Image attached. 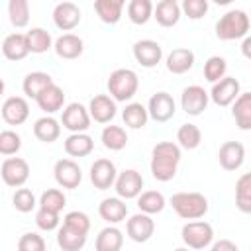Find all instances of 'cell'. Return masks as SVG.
Segmentation results:
<instances>
[{
    "label": "cell",
    "mask_w": 251,
    "mask_h": 251,
    "mask_svg": "<svg viewBox=\"0 0 251 251\" xmlns=\"http://www.w3.org/2000/svg\"><path fill=\"white\" fill-rule=\"evenodd\" d=\"M8 18L14 27H25L29 24V2L27 0H10L8 2Z\"/></svg>",
    "instance_id": "obj_40"
},
{
    "label": "cell",
    "mask_w": 251,
    "mask_h": 251,
    "mask_svg": "<svg viewBox=\"0 0 251 251\" xmlns=\"http://www.w3.org/2000/svg\"><path fill=\"white\" fill-rule=\"evenodd\" d=\"M61 126L65 129H69L71 133H86V129L90 127L88 110L78 102L67 104L61 114Z\"/></svg>",
    "instance_id": "obj_6"
},
{
    "label": "cell",
    "mask_w": 251,
    "mask_h": 251,
    "mask_svg": "<svg viewBox=\"0 0 251 251\" xmlns=\"http://www.w3.org/2000/svg\"><path fill=\"white\" fill-rule=\"evenodd\" d=\"M94 149V139L88 133H71L65 139V153L69 157H86Z\"/></svg>",
    "instance_id": "obj_29"
},
{
    "label": "cell",
    "mask_w": 251,
    "mask_h": 251,
    "mask_svg": "<svg viewBox=\"0 0 251 251\" xmlns=\"http://www.w3.org/2000/svg\"><path fill=\"white\" fill-rule=\"evenodd\" d=\"M133 57L135 61L145 67V69H151V67H157L163 59V49L157 41L153 39H139L133 43Z\"/></svg>",
    "instance_id": "obj_15"
},
{
    "label": "cell",
    "mask_w": 251,
    "mask_h": 251,
    "mask_svg": "<svg viewBox=\"0 0 251 251\" xmlns=\"http://www.w3.org/2000/svg\"><path fill=\"white\" fill-rule=\"evenodd\" d=\"M210 251H239V247L233 241H229V239H220V241H216L212 245Z\"/></svg>",
    "instance_id": "obj_49"
},
{
    "label": "cell",
    "mask_w": 251,
    "mask_h": 251,
    "mask_svg": "<svg viewBox=\"0 0 251 251\" xmlns=\"http://www.w3.org/2000/svg\"><path fill=\"white\" fill-rule=\"evenodd\" d=\"M169 202L182 220H200L208 212V198L200 192H176Z\"/></svg>",
    "instance_id": "obj_4"
},
{
    "label": "cell",
    "mask_w": 251,
    "mask_h": 251,
    "mask_svg": "<svg viewBox=\"0 0 251 251\" xmlns=\"http://www.w3.org/2000/svg\"><path fill=\"white\" fill-rule=\"evenodd\" d=\"M122 118H124V124L131 129H141L145 127L149 116H147V108L139 102H129L126 104L124 112H122Z\"/></svg>",
    "instance_id": "obj_36"
},
{
    "label": "cell",
    "mask_w": 251,
    "mask_h": 251,
    "mask_svg": "<svg viewBox=\"0 0 251 251\" xmlns=\"http://www.w3.org/2000/svg\"><path fill=\"white\" fill-rule=\"evenodd\" d=\"M114 188H116L118 198H122V200L137 198L143 188V176L135 169H126V171L118 173V176L114 180Z\"/></svg>",
    "instance_id": "obj_9"
},
{
    "label": "cell",
    "mask_w": 251,
    "mask_h": 251,
    "mask_svg": "<svg viewBox=\"0 0 251 251\" xmlns=\"http://www.w3.org/2000/svg\"><path fill=\"white\" fill-rule=\"evenodd\" d=\"M2 53L8 61H22L29 55V49H27V41H25V33H10L4 37L2 41Z\"/></svg>",
    "instance_id": "obj_23"
},
{
    "label": "cell",
    "mask_w": 251,
    "mask_h": 251,
    "mask_svg": "<svg viewBox=\"0 0 251 251\" xmlns=\"http://www.w3.org/2000/svg\"><path fill=\"white\" fill-rule=\"evenodd\" d=\"M210 96L200 84H190L180 94V108L188 116H200L208 108Z\"/></svg>",
    "instance_id": "obj_10"
},
{
    "label": "cell",
    "mask_w": 251,
    "mask_h": 251,
    "mask_svg": "<svg viewBox=\"0 0 251 251\" xmlns=\"http://www.w3.org/2000/svg\"><path fill=\"white\" fill-rule=\"evenodd\" d=\"M53 84V78L49 73H43V71H33L29 75H25L24 82H22V88H24V94L27 98H37L45 88H49Z\"/></svg>",
    "instance_id": "obj_28"
},
{
    "label": "cell",
    "mask_w": 251,
    "mask_h": 251,
    "mask_svg": "<svg viewBox=\"0 0 251 251\" xmlns=\"http://www.w3.org/2000/svg\"><path fill=\"white\" fill-rule=\"evenodd\" d=\"M218 161L226 171H237L245 161V147L239 141H226L218 151Z\"/></svg>",
    "instance_id": "obj_19"
},
{
    "label": "cell",
    "mask_w": 251,
    "mask_h": 251,
    "mask_svg": "<svg viewBox=\"0 0 251 251\" xmlns=\"http://www.w3.org/2000/svg\"><path fill=\"white\" fill-rule=\"evenodd\" d=\"M86 243V233L75 231L67 226H61L57 231V245L63 251H80Z\"/></svg>",
    "instance_id": "obj_34"
},
{
    "label": "cell",
    "mask_w": 251,
    "mask_h": 251,
    "mask_svg": "<svg viewBox=\"0 0 251 251\" xmlns=\"http://www.w3.org/2000/svg\"><path fill=\"white\" fill-rule=\"evenodd\" d=\"M12 204H14V208L18 212L27 214L37 206V200H35V194L29 188H18L14 192V196H12Z\"/></svg>",
    "instance_id": "obj_43"
},
{
    "label": "cell",
    "mask_w": 251,
    "mask_h": 251,
    "mask_svg": "<svg viewBox=\"0 0 251 251\" xmlns=\"http://www.w3.org/2000/svg\"><path fill=\"white\" fill-rule=\"evenodd\" d=\"M53 24L61 31H71L80 24V8L75 2H59L53 8Z\"/></svg>",
    "instance_id": "obj_17"
},
{
    "label": "cell",
    "mask_w": 251,
    "mask_h": 251,
    "mask_svg": "<svg viewBox=\"0 0 251 251\" xmlns=\"http://www.w3.org/2000/svg\"><path fill=\"white\" fill-rule=\"evenodd\" d=\"M235 204L239 212L251 214V175L243 173L235 182Z\"/></svg>",
    "instance_id": "obj_38"
},
{
    "label": "cell",
    "mask_w": 251,
    "mask_h": 251,
    "mask_svg": "<svg viewBox=\"0 0 251 251\" xmlns=\"http://www.w3.org/2000/svg\"><path fill=\"white\" fill-rule=\"evenodd\" d=\"M176 141H178V147L182 149H188V151L196 149L202 143V131L194 124H182L176 131Z\"/></svg>",
    "instance_id": "obj_39"
},
{
    "label": "cell",
    "mask_w": 251,
    "mask_h": 251,
    "mask_svg": "<svg viewBox=\"0 0 251 251\" xmlns=\"http://www.w3.org/2000/svg\"><path fill=\"white\" fill-rule=\"evenodd\" d=\"M100 141L110 151H122L127 145V133L122 126H106L100 133Z\"/></svg>",
    "instance_id": "obj_35"
},
{
    "label": "cell",
    "mask_w": 251,
    "mask_h": 251,
    "mask_svg": "<svg viewBox=\"0 0 251 251\" xmlns=\"http://www.w3.org/2000/svg\"><path fill=\"white\" fill-rule=\"evenodd\" d=\"M249 47H251V37H245V41H243V47H241L245 57H249V55H251V53H249Z\"/></svg>",
    "instance_id": "obj_50"
},
{
    "label": "cell",
    "mask_w": 251,
    "mask_h": 251,
    "mask_svg": "<svg viewBox=\"0 0 251 251\" xmlns=\"http://www.w3.org/2000/svg\"><path fill=\"white\" fill-rule=\"evenodd\" d=\"M20 149H22V137H20L16 131H12V129L0 131V153H2V155L12 157V155H16Z\"/></svg>",
    "instance_id": "obj_44"
},
{
    "label": "cell",
    "mask_w": 251,
    "mask_h": 251,
    "mask_svg": "<svg viewBox=\"0 0 251 251\" xmlns=\"http://www.w3.org/2000/svg\"><path fill=\"white\" fill-rule=\"evenodd\" d=\"M167 69L173 75H184L194 65V53L188 47H176L167 55Z\"/></svg>",
    "instance_id": "obj_25"
},
{
    "label": "cell",
    "mask_w": 251,
    "mask_h": 251,
    "mask_svg": "<svg viewBox=\"0 0 251 251\" xmlns=\"http://www.w3.org/2000/svg\"><path fill=\"white\" fill-rule=\"evenodd\" d=\"M180 6L176 0H161L157 6H153V18L163 27H173L180 20Z\"/></svg>",
    "instance_id": "obj_24"
},
{
    "label": "cell",
    "mask_w": 251,
    "mask_h": 251,
    "mask_svg": "<svg viewBox=\"0 0 251 251\" xmlns=\"http://www.w3.org/2000/svg\"><path fill=\"white\" fill-rule=\"evenodd\" d=\"M126 231H127V237L135 243H145L153 237L155 233V222L151 216L147 214H133L127 224H126Z\"/></svg>",
    "instance_id": "obj_13"
},
{
    "label": "cell",
    "mask_w": 251,
    "mask_h": 251,
    "mask_svg": "<svg viewBox=\"0 0 251 251\" xmlns=\"http://www.w3.org/2000/svg\"><path fill=\"white\" fill-rule=\"evenodd\" d=\"M249 16L243 10H229L216 22V35L222 41H233L247 37L249 31Z\"/></svg>",
    "instance_id": "obj_3"
},
{
    "label": "cell",
    "mask_w": 251,
    "mask_h": 251,
    "mask_svg": "<svg viewBox=\"0 0 251 251\" xmlns=\"http://www.w3.org/2000/svg\"><path fill=\"white\" fill-rule=\"evenodd\" d=\"M4 88H6V84H4V80H2V78H0V96H2V94H4Z\"/></svg>",
    "instance_id": "obj_51"
},
{
    "label": "cell",
    "mask_w": 251,
    "mask_h": 251,
    "mask_svg": "<svg viewBox=\"0 0 251 251\" xmlns=\"http://www.w3.org/2000/svg\"><path fill=\"white\" fill-rule=\"evenodd\" d=\"M176 112V104H175V98L169 94V92H155L151 98H149V104H147V116L159 124L163 122H169Z\"/></svg>",
    "instance_id": "obj_11"
},
{
    "label": "cell",
    "mask_w": 251,
    "mask_h": 251,
    "mask_svg": "<svg viewBox=\"0 0 251 251\" xmlns=\"http://www.w3.org/2000/svg\"><path fill=\"white\" fill-rule=\"evenodd\" d=\"M226 71H227V63L220 55H212L204 63V78L208 82H212V84L218 82V80H222L226 76Z\"/></svg>",
    "instance_id": "obj_41"
},
{
    "label": "cell",
    "mask_w": 251,
    "mask_h": 251,
    "mask_svg": "<svg viewBox=\"0 0 251 251\" xmlns=\"http://www.w3.org/2000/svg\"><path fill=\"white\" fill-rule=\"evenodd\" d=\"M98 214L104 222H108L110 226L114 224H120L126 220L127 216V204L126 200L118 198V196H112V198H104L100 204H98Z\"/></svg>",
    "instance_id": "obj_20"
},
{
    "label": "cell",
    "mask_w": 251,
    "mask_h": 251,
    "mask_svg": "<svg viewBox=\"0 0 251 251\" xmlns=\"http://www.w3.org/2000/svg\"><path fill=\"white\" fill-rule=\"evenodd\" d=\"M2 180L12 188H22L29 178V165L22 157H8L0 169Z\"/></svg>",
    "instance_id": "obj_7"
},
{
    "label": "cell",
    "mask_w": 251,
    "mask_h": 251,
    "mask_svg": "<svg viewBox=\"0 0 251 251\" xmlns=\"http://www.w3.org/2000/svg\"><path fill=\"white\" fill-rule=\"evenodd\" d=\"M182 241L188 249H204L212 243L214 239V229L208 222H200V220H194V222H186L182 226Z\"/></svg>",
    "instance_id": "obj_5"
},
{
    "label": "cell",
    "mask_w": 251,
    "mask_h": 251,
    "mask_svg": "<svg viewBox=\"0 0 251 251\" xmlns=\"http://www.w3.org/2000/svg\"><path fill=\"white\" fill-rule=\"evenodd\" d=\"M53 175L61 188H76L82 182V171L73 159H59L53 167Z\"/></svg>",
    "instance_id": "obj_12"
},
{
    "label": "cell",
    "mask_w": 251,
    "mask_h": 251,
    "mask_svg": "<svg viewBox=\"0 0 251 251\" xmlns=\"http://www.w3.org/2000/svg\"><path fill=\"white\" fill-rule=\"evenodd\" d=\"M35 224H37V227L43 229V231H53V229L59 227L61 218H59V214H55V212H49V210L39 208V210L35 212Z\"/></svg>",
    "instance_id": "obj_48"
},
{
    "label": "cell",
    "mask_w": 251,
    "mask_h": 251,
    "mask_svg": "<svg viewBox=\"0 0 251 251\" xmlns=\"http://www.w3.org/2000/svg\"><path fill=\"white\" fill-rule=\"evenodd\" d=\"M231 116L239 129H251V92H241L231 104Z\"/></svg>",
    "instance_id": "obj_26"
},
{
    "label": "cell",
    "mask_w": 251,
    "mask_h": 251,
    "mask_svg": "<svg viewBox=\"0 0 251 251\" xmlns=\"http://www.w3.org/2000/svg\"><path fill=\"white\" fill-rule=\"evenodd\" d=\"M180 163V147L173 141H161L151 151V175L161 182H169L176 175Z\"/></svg>",
    "instance_id": "obj_1"
},
{
    "label": "cell",
    "mask_w": 251,
    "mask_h": 251,
    "mask_svg": "<svg viewBox=\"0 0 251 251\" xmlns=\"http://www.w3.org/2000/svg\"><path fill=\"white\" fill-rule=\"evenodd\" d=\"M67 204V198L63 194L61 188H47L41 196H39V208L43 210H49V212H55L59 214Z\"/></svg>",
    "instance_id": "obj_42"
},
{
    "label": "cell",
    "mask_w": 251,
    "mask_h": 251,
    "mask_svg": "<svg viewBox=\"0 0 251 251\" xmlns=\"http://www.w3.org/2000/svg\"><path fill=\"white\" fill-rule=\"evenodd\" d=\"M88 116L90 120L98 122V124H110L116 116V102L108 96V94H96L90 104H88Z\"/></svg>",
    "instance_id": "obj_18"
},
{
    "label": "cell",
    "mask_w": 251,
    "mask_h": 251,
    "mask_svg": "<svg viewBox=\"0 0 251 251\" xmlns=\"http://www.w3.org/2000/svg\"><path fill=\"white\" fill-rule=\"evenodd\" d=\"M124 6H126L124 0H96L94 2V12L98 14V18L104 24L114 25V24L120 22L122 12H124Z\"/></svg>",
    "instance_id": "obj_30"
},
{
    "label": "cell",
    "mask_w": 251,
    "mask_h": 251,
    "mask_svg": "<svg viewBox=\"0 0 251 251\" xmlns=\"http://www.w3.org/2000/svg\"><path fill=\"white\" fill-rule=\"evenodd\" d=\"M116 176H118V171H116V165L110 159H96L90 167V182L98 190L112 188Z\"/></svg>",
    "instance_id": "obj_14"
},
{
    "label": "cell",
    "mask_w": 251,
    "mask_h": 251,
    "mask_svg": "<svg viewBox=\"0 0 251 251\" xmlns=\"http://www.w3.org/2000/svg\"><path fill=\"white\" fill-rule=\"evenodd\" d=\"M165 206H167V200L159 190H145L137 196V208L141 214L153 216V214L163 212Z\"/></svg>",
    "instance_id": "obj_33"
},
{
    "label": "cell",
    "mask_w": 251,
    "mask_h": 251,
    "mask_svg": "<svg viewBox=\"0 0 251 251\" xmlns=\"http://www.w3.org/2000/svg\"><path fill=\"white\" fill-rule=\"evenodd\" d=\"M208 8H210L208 0H184V2L180 4V12H184L190 20H200V18H204L206 12H208Z\"/></svg>",
    "instance_id": "obj_47"
},
{
    "label": "cell",
    "mask_w": 251,
    "mask_h": 251,
    "mask_svg": "<svg viewBox=\"0 0 251 251\" xmlns=\"http://www.w3.org/2000/svg\"><path fill=\"white\" fill-rule=\"evenodd\" d=\"M53 49H55V53H57L61 59H69V61H71V59H76V57L82 55L84 43H82V39H80L78 35H75V33H63L61 37L55 39Z\"/></svg>",
    "instance_id": "obj_21"
},
{
    "label": "cell",
    "mask_w": 251,
    "mask_h": 251,
    "mask_svg": "<svg viewBox=\"0 0 251 251\" xmlns=\"http://www.w3.org/2000/svg\"><path fill=\"white\" fill-rule=\"evenodd\" d=\"M25 41H27V49L29 53H35V55H41V53H47L51 47H53V37L47 29L43 27H31L27 33H25Z\"/></svg>",
    "instance_id": "obj_32"
},
{
    "label": "cell",
    "mask_w": 251,
    "mask_h": 251,
    "mask_svg": "<svg viewBox=\"0 0 251 251\" xmlns=\"http://www.w3.org/2000/svg\"><path fill=\"white\" fill-rule=\"evenodd\" d=\"M175 251H188V247H178V249H175Z\"/></svg>",
    "instance_id": "obj_52"
},
{
    "label": "cell",
    "mask_w": 251,
    "mask_h": 251,
    "mask_svg": "<svg viewBox=\"0 0 251 251\" xmlns=\"http://www.w3.org/2000/svg\"><path fill=\"white\" fill-rule=\"evenodd\" d=\"M18 251H47V245L39 233L29 231L18 239Z\"/></svg>",
    "instance_id": "obj_46"
},
{
    "label": "cell",
    "mask_w": 251,
    "mask_h": 251,
    "mask_svg": "<svg viewBox=\"0 0 251 251\" xmlns=\"http://www.w3.org/2000/svg\"><path fill=\"white\" fill-rule=\"evenodd\" d=\"M241 94V84L235 76H224L222 80L212 84V90L208 92V96L212 98V102L220 108L231 106L233 100Z\"/></svg>",
    "instance_id": "obj_8"
},
{
    "label": "cell",
    "mask_w": 251,
    "mask_h": 251,
    "mask_svg": "<svg viewBox=\"0 0 251 251\" xmlns=\"http://www.w3.org/2000/svg\"><path fill=\"white\" fill-rule=\"evenodd\" d=\"M106 86L114 102H129L137 94L139 78L137 73L131 69H116L110 73Z\"/></svg>",
    "instance_id": "obj_2"
},
{
    "label": "cell",
    "mask_w": 251,
    "mask_h": 251,
    "mask_svg": "<svg viewBox=\"0 0 251 251\" xmlns=\"http://www.w3.org/2000/svg\"><path fill=\"white\" fill-rule=\"evenodd\" d=\"M35 102H37L39 110L45 112V116H51V114H55V112H59L63 108V104H65V92H63V88L59 84L53 82L49 88H45L35 98Z\"/></svg>",
    "instance_id": "obj_22"
},
{
    "label": "cell",
    "mask_w": 251,
    "mask_h": 251,
    "mask_svg": "<svg viewBox=\"0 0 251 251\" xmlns=\"http://www.w3.org/2000/svg\"><path fill=\"white\" fill-rule=\"evenodd\" d=\"M33 135L43 143H53L61 135V122H57L53 116H41L33 124Z\"/></svg>",
    "instance_id": "obj_27"
},
{
    "label": "cell",
    "mask_w": 251,
    "mask_h": 251,
    "mask_svg": "<svg viewBox=\"0 0 251 251\" xmlns=\"http://www.w3.org/2000/svg\"><path fill=\"white\" fill-rule=\"evenodd\" d=\"M63 226L75 229V231H80V233H86L88 235V229H90V218L84 214V212H78V210H73L69 214H65L63 218Z\"/></svg>",
    "instance_id": "obj_45"
},
{
    "label": "cell",
    "mask_w": 251,
    "mask_h": 251,
    "mask_svg": "<svg viewBox=\"0 0 251 251\" xmlns=\"http://www.w3.org/2000/svg\"><path fill=\"white\" fill-rule=\"evenodd\" d=\"M29 118V104L24 96H10L2 104V120L8 126H22Z\"/></svg>",
    "instance_id": "obj_16"
},
{
    "label": "cell",
    "mask_w": 251,
    "mask_h": 251,
    "mask_svg": "<svg viewBox=\"0 0 251 251\" xmlns=\"http://www.w3.org/2000/svg\"><path fill=\"white\" fill-rule=\"evenodd\" d=\"M124 245V233L116 226H108L96 235V251H120Z\"/></svg>",
    "instance_id": "obj_31"
},
{
    "label": "cell",
    "mask_w": 251,
    "mask_h": 251,
    "mask_svg": "<svg viewBox=\"0 0 251 251\" xmlns=\"http://www.w3.org/2000/svg\"><path fill=\"white\" fill-rule=\"evenodd\" d=\"M127 18L135 25H145L153 18V2L151 0H131L127 4Z\"/></svg>",
    "instance_id": "obj_37"
}]
</instances>
